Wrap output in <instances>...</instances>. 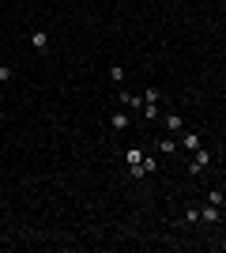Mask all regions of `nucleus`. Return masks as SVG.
<instances>
[{"label":"nucleus","mask_w":226,"mask_h":253,"mask_svg":"<svg viewBox=\"0 0 226 253\" xmlns=\"http://www.w3.org/2000/svg\"><path fill=\"white\" fill-rule=\"evenodd\" d=\"M117 98H121V106H129V110H143V95H132V91L117 87Z\"/></svg>","instance_id":"7ed1b4c3"},{"label":"nucleus","mask_w":226,"mask_h":253,"mask_svg":"<svg viewBox=\"0 0 226 253\" xmlns=\"http://www.w3.org/2000/svg\"><path fill=\"white\" fill-rule=\"evenodd\" d=\"M11 80H15V72H11V68H8V64H4V61H0V84H11Z\"/></svg>","instance_id":"2eb2a0df"},{"label":"nucleus","mask_w":226,"mask_h":253,"mask_svg":"<svg viewBox=\"0 0 226 253\" xmlns=\"http://www.w3.org/2000/svg\"><path fill=\"white\" fill-rule=\"evenodd\" d=\"M125 76H129V72H125V64H109V80H113L117 87H125Z\"/></svg>","instance_id":"9b49d317"},{"label":"nucleus","mask_w":226,"mask_h":253,"mask_svg":"<svg viewBox=\"0 0 226 253\" xmlns=\"http://www.w3.org/2000/svg\"><path fill=\"white\" fill-rule=\"evenodd\" d=\"M109 121H113V132H125V128H129V125H132V117H129V114H125V110H117V114L109 117Z\"/></svg>","instance_id":"0eeeda50"},{"label":"nucleus","mask_w":226,"mask_h":253,"mask_svg":"<svg viewBox=\"0 0 226 253\" xmlns=\"http://www.w3.org/2000/svg\"><path fill=\"white\" fill-rule=\"evenodd\" d=\"M155 148H159L162 155H173V151H181V148H177V136H162L159 144H155Z\"/></svg>","instance_id":"6e6552de"},{"label":"nucleus","mask_w":226,"mask_h":253,"mask_svg":"<svg viewBox=\"0 0 226 253\" xmlns=\"http://www.w3.org/2000/svg\"><path fill=\"white\" fill-rule=\"evenodd\" d=\"M185 223H200V204H189V208H185Z\"/></svg>","instance_id":"4468645a"},{"label":"nucleus","mask_w":226,"mask_h":253,"mask_svg":"<svg viewBox=\"0 0 226 253\" xmlns=\"http://www.w3.org/2000/svg\"><path fill=\"white\" fill-rule=\"evenodd\" d=\"M159 117H162L159 102H143V121H159Z\"/></svg>","instance_id":"f8f14e48"},{"label":"nucleus","mask_w":226,"mask_h":253,"mask_svg":"<svg viewBox=\"0 0 226 253\" xmlns=\"http://www.w3.org/2000/svg\"><path fill=\"white\" fill-rule=\"evenodd\" d=\"M125 163H129V170L140 167V163H143V148H125Z\"/></svg>","instance_id":"1a4fd4ad"},{"label":"nucleus","mask_w":226,"mask_h":253,"mask_svg":"<svg viewBox=\"0 0 226 253\" xmlns=\"http://www.w3.org/2000/svg\"><path fill=\"white\" fill-rule=\"evenodd\" d=\"M162 125L170 128V136H177V132H185V117L181 114H166V121Z\"/></svg>","instance_id":"39448f33"},{"label":"nucleus","mask_w":226,"mask_h":253,"mask_svg":"<svg viewBox=\"0 0 226 253\" xmlns=\"http://www.w3.org/2000/svg\"><path fill=\"white\" fill-rule=\"evenodd\" d=\"M31 45L38 53H45V49H49V34H45V31H31Z\"/></svg>","instance_id":"423d86ee"},{"label":"nucleus","mask_w":226,"mask_h":253,"mask_svg":"<svg viewBox=\"0 0 226 253\" xmlns=\"http://www.w3.org/2000/svg\"><path fill=\"white\" fill-rule=\"evenodd\" d=\"M204 204H215V208H226V193H223V189H211V193L204 197Z\"/></svg>","instance_id":"9d476101"},{"label":"nucleus","mask_w":226,"mask_h":253,"mask_svg":"<svg viewBox=\"0 0 226 253\" xmlns=\"http://www.w3.org/2000/svg\"><path fill=\"white\" fill-rule=\"evenodd\" d=\"M177 148L181 151H200L204 148V136H200L196 128H185V132H177Z\"/></svg>","instance_id":"f257e3e1"},{"label":"nucleus","mask_w":226,"mask_h":253,"mask_svg":"<svg viewBox=\"0 0 226 253\" xmlns=\"http://www.w3.org/2000/svg\"><path fill=\"white\" fill-rule=\"evenodd\" d=\"M200 219H204V223H219V219H223V208H215V204H200Z\"/></svg>","instance_id":"20e7f679"},{"label":"nucleus","mask_w":226,"mask_h":253,"mask_svg":"<svg viewBox=\"0 0 226 253\" xmlns=\"http://www.w3.org/2000/svg\"><path fill=\"white\" fill-rule=\"evenodd\" d=\"M207 167H211V151H204V148H200V151H193V163H189V174L196 178V174H204Z\"/></svg>","instance_id":"f03ea898"},{"label":"nucleus","mask_w":226,"mask_h":253,"mask_svg":"<svg viewBox=\"0 0 226 253\" xmlns=\"http://www.w3.org/2000/svg\"><path fill=\"white\" fill-rule=\"evenodd\" d=\"M143 174H155V170H159V155H143Z\"/></svg>","instance_id":"ddd939ff"},{"label":"nucleus","mask_w":226,"mask_h":253,"mask_svg":"<svg viewBox=\"0 0 226 253\" xmlns=\"http://www.w3.org/2000/svg\"><path fill=\"white\" fill-rule=\"evenodd\" d=\"M159 98H162L159 87H147V91H143V102H159Z\"/></svg>","instance_id":"dca6fc26"}]
</instances>
